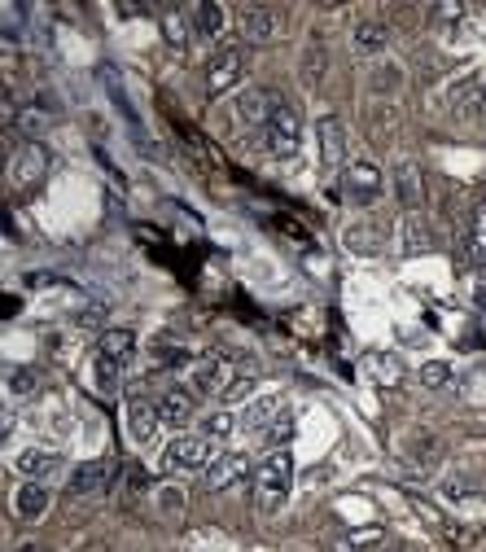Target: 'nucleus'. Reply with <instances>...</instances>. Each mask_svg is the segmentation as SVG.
Masks as SVG:
<instances>
[{
    "label": "nucleus",
    "instance_id": "1",
    "mask_svg": "<svg viewBox=\"0 0 486 552\" xmlns=\"http://www.w3.org/2000/svg\"><path fill=\"white\" fill-rule=\"evenodd\" d=\"M289 491H294V460L281 447V452H268L254 469V504L263 513H281L289 504Z\"/></svg>",
    "mask_w": 486,
    "mask_h": 552
},
{
    "label": "nucleus",
    "instance_id": "2",
    "mask_svg": "<svg viewBox=\"0 0 486 552\" xmlns=\"http://www.w3.org/2000/svg\"><path fill=\"white\" fill-rule=\"evenodd\" d=\"M246 66H250V57L241 44H228V49H219L211 62H206V71H202V88H206V97H224V92H233L241 79H246Z\"/></svg>",
    "mask_w": 486,
    "mask_h": 552
},
{
    "label": "nucleus",
    "instance_id": "3",
    "mask_svg": "<svg viewBox=\"0 0 486 552\" xmlns=\"http://www.w3.org/2000/svg\"><path fill=\"white\" fill-rule=\"evenodd\" d=\"M219 456L224 452L215 447V439H206V434H184V439H171L162 447V469H167V474L171 469H202L206 474Z\"/></svg>",
    "mask_w": 486,
    "mask_h": 552
},
{
    "label": "nucleus",
    "instance_id": "4",
    "mask_svg": "<svg viewBox=\"0 0 486 552\" xmlns=\"http://www.w3.org/2000/svg\"><path fill=\"white\" fill-rule=\"evenodd\" d=\"M298 145H303V114H298V106L281 101V110H276L268 119V128H263V149H268L272 158H294Z\"/></svg>",
    "mask_w": 486,
    "mask_h": 552
},
{
    "label": "nucleus",
    "instance_id": "5",
    "mask_svg": "<svg viewBox=\"0 0 486 552\" xmlns=\"http://www.w3.org/2000/svg\"><path fill=\"white\" fill-rule=\"evenodd\" d=\"M237 373H241V360H233V355H202V360H193V368H189V386L198 390V395L219 399Z\"/></svg>",
    "mask_w": 486,
    "mask_h": 552
},
{
    "label": "nucleus",
    "instance_id": "6",
    "mask_svg": "<svg viewBox=\"0 0 486 552\" xmlns=\"http://www.w3.org/2000/svg\"><path fill=\"white\" fill-rule=\"evenodd\" d=\"M381 189H386V180H381V167H373L368 158H355V163H346L342 171V193L351 206H373L381 202Z\"/></svg>",
    "mask_w": 486,
    "mask_h": 552
},
{
    "label": "nucleus",
    "instance_id": "7",
    "mask_svg": "<svg viewBox=\"0 0 486 552\" xmlns=\"http://www.w3.org/2000/svg\"><path fill=\"white\" fill-rule=\"evenodd\" d=\"M281 110V97H276L272 88H246L241 97L233 101V119L241 123V128H268V119Z\"/></svg>",
    "mask_w": 486,
    "mask_h": 552
},
{
    "label": "nucleus",
    "instance_id": "8",
    "mask_svg": "<svg viewBox=\"0 0 486 552\" xmlns=\"http://www.w3.org/2000/svg\"><path fill=\"white\" fill-rule=\"evenodd\" d=\"M158 425H162V417H158V408L149 404V399H141V395H127L123 399V430H127V439H132L136 447L154 443Z\"/></svg>",
    "mask_w": 486,
    "mask_h": 552
},
{
    "label": "nucleus",
    "instance_id": "9",
    "mask_svg": "<svg viewBox=\"0 0 486 552\" xmlns=\"http://www.w3.org/2000/svg\"><path fill=\"white\" fill-rule=\"evenodd\" d=\"M237 31L250 44H272L276 36H281V14L268 9V5H241L237 9Z\"/></svg>",
    "mask_w": 486,
    "mask_h": 552
},
{
    "label": "nucleus",
    "instance_id": "10",
    "mask_svg": "<svg viewBox=\"0 0 486 552\" xmlns=\"http://www.w3.org/2000/svg\"><path fill=\"white\" fill-rule=\"evenodd\" d=\"M44 176H49V154H44V145L27 141L9 163V180H14V189H36Z\"/></svg>",
    "mask_w": 486,
    "mask_h": 552
},
{
    "label": "nucleus",
    "instance_id": "11",
    "mask_svg": "<svg viewBox=\"0 0 486 552\" xmlns=\"http://www.w3.org/2000/svg\"><path fill=\"white\" fill-rule=\"evenodd\" d=\"M316 141H320V158L324 167H342L346 163V145H351V136H346V123L338 114H324L316 123Z\"/></svg>",
    "mask_w": 486,
    "mask_h": 552
},
{
    "label": "nucleus",
    "instance_id": "12",
    "mask_svg": "<svg viewBox=\"0 0 486 552\" xmlns=\"http://www.w3.org/2000/svg\"><path fill=\"white\" fill-rule=\"evenodd\" d=\"M18 474L27 478V482H44V487H49L53 478L66 474V460L57 456V452H40V447H27V452L18 456Z\"/></svg>",
    "mask_w": 486,
    "mask_h": 552
},
{
    "label": "nucleus",
    "instance_id": "13",
    "mask_svg": "<svg viewBox=\"0 0 486 552\" xmlns=\"http://www.w3.org/2000/svg\"><path fill=\"white\" fill-rule=\"evenodd\" d=\"M241 478H250V456L246 452H224L211 469H206V487L211 491H228V487H237Z\"/></svg>",
    "mask_w": 486,
    "mask_h": 552
},
{
    "label": "nucleus",
    "instance_id": "14",
    "mask_svg": "<svg viewBox=\"0 0 486 552\" xmlns=\"http://www.w3.org/2000/svg\"><path fill=\"white\" fill-rule=\"evenodd\" d=\"M154 408H158V417L162 425H171V430H184V425L193 421V395L189 390H162V395L154 399Z\"/></svg>",
    "mask_w": 486,
    "mask_h": 552
},
{
    "label": "nucleus",
    "instance_id": "15",
    "mask_svg": "<svg viewBox=\"0 0 486 552\" xmlns=\"http://www.w3.org/2000/svg\"><path fill=\"white\" fill-rule=\"evenodd\" d=\"M189 27H193L198 40H219L224 27H228V14L215 5V0H198V5L189 9Z\"/></svg>",
    "mask_w": 486,
    "mask_h": 552
},
{
    "label": "nucleus",
    "instance_id": "16",
    "mask_svg": "<svg viewBox=\"0 0 486 552\" xmlns=\"http://www.w3.org/2000/svg\"><path fill=\"white\" fill-rule=\"evenodd\" d=\"M460 255H465L469 268H486V206L469 215L465 224V241H460Z\"/></svg>",
    "mask_w": 486,
    "mask_h": 552
},
{
    "label": "nucleus",
    "instance_id": "17",
    "mask_svg": "<svg viewBox=\"0 0 486 552\" xmlns=\"http://www.w3.org/2000/svg\"><path fill=\"white\" fill-rule=\"evenodd\" d=\"M106 482H110L106 460H84V465L71 469V482H66V487H71V496H97Z\"/></svg>",
    "mask_w": 486,
    "mask_h": 552
},
{
    "label": "nucleus",
    "instance_id": "18",
    "mask_svg": "<svg viewBox=\"0 0 486 552\" xmlns=\"http://www.w3.org/2000/svg\"><path fill=\"white\" fill-rule=\"evenodd\" d=\"M14 513L22 522H40V517L49 513V487H44V482H22L14 496Z\"/></svg>",
    "mask_w": 486,
    "mask_h": 552
},
{
    "label": "nucleus",
    "instance_id": "19",
    "mask_svg": "<svg viewBox=\"0 0 486 552\" xmlns=\"http://www.w3.org/2000/svg\"><path fill=\"white\" fill-rule=\"evenodd\" d=\"M92 386H97L101 399H114L123 390V364L110 360V355H92Z\"/></svg>",
    "mask_w": 486,
    "mask_h": 552
},
{
    "label": "nucleus",
    "instance_id": "20",
    "mask_svg": "<svg viewBox=\"0 0 486 552\" xmlns=\"http://www.w3.org/2000/svg\"><path fill=\"white\" fill-rule=\"evenodd\" d=\"M40 386H44V373H40V368H31V364H9V368H5V390H9L14 399L40 395Z\"/></svg>",
    "mask_w": 486,
    "mask_h": 552
},
{
    "label": "nucleus",
    "instance_id": "21",
    "mask_svg": "<svg viewBox=\"0 0 486 552\" xmlns=\"http://www.w3.org/2000/svg\"><path fill=\"white\" fill-rule=\"evenodd\" d=\"M97 355H110V360L127 364V360L136 355V333H132V329H101Z\"/></svg>",
    "mask_w": 486,
    "mask_h": 552
},
{
    "label": "nucleus",
    "instance_id": "22",
    "mask_svg": "<svg viewBox=\"0 0 486 552\" xmlns=\"http://www.w3.org/2000/svg\"><path fill=\"white\" fill-rule=\"evenodd\" d=\"M386 44H390L386 22H360V27H355V53L377 57V53H386Z\"/></svg>",
    "mask_w": 486,
    "mask_h": 552
},
{
    "label": "nucleus",
    "instance_id": "23",
    "mask_svg": "<svg viewBox=\"0 0 486 552\" xmlns=\"http://www.w3.org/2000/svg\"><path fill=\"white\" fill-rule=\"evenodd\" d=\"M395 189H399L403 211H416V206H421V171H416L412 163H399L395 167Z\"/></svg>",
    "mask_w": 486,
    "mask_h": 552
},
{
    "label": "nucleus",
    "instance_id": "24",
    "mask_svg": "<svg viewBox=\"0 0 486 552\" xmlns=\"http://www.w3.org/2000/svg\"><path fill=\"white\" fill-rule=\"evenodd\" d=\"M281 399H259V404H250L246 412H241V430H254V434H263L268 425L281 417Z\"/></svg>",
    "mask_w": 486,
    "mask_h": 552
},
{
    "label": "nucleus",
    "instance_id": "25",
    "mask_svg": "<svg viewBox=\"0 0 486 552\" xmlns=\"http://www.w3.org/2000/svg\"><path fill=\"white\" fill-rule=\"evenodd\" d=\"M189 36H193L189 14H180V9H167V14H162V40H167L176 53H184V49H189Z\"/></svg>",
    "mask_w": 486,
    "mask_h": 552
},
{
    "label": "nucleus",
    "instance_id": "26",
    "mask_svg": "<svg viewBox=\"0 0 486 552\" xmlns=\"http://www.w3.org/2000/svg\"><path fill=\"white\" fill-rule=\"evenodd\" d=\"M254 386H259V373H254V364H246V368H241V373L233 377V382H228L224 395H219V404H228V408L241 404V399L254 395Z\"/></svg>",
    "mask_w": 486,
    "mask_h": 552
},
{
    "label": "nucleus",
    "instance_id": "27",
    "mask_svg": "<svg viewBox=\"0 0 486 552\" xmlns=\"http://www.w3.org/2000/svg\"><path fill=\"white\" fill-rule=\"evenodd\" d=\"M289 439H294V417H289V412H281V417H276V421L268 425V430L259 434V443L268 447V452H281V447H285Z\"/></svg>",
    "mask_w": 486,
    "mask_h": 552
},
{
    "label": "nucleus",
    "instance_id": "28",
    "mask_svg": "<svg viewBox=\"0 0 486 552\" xmlns=\"http://www.w3.org/2000/svg\"><path fill=\"white\" fill-rule=\"evenodd\" d=\"M473 491H482V474H465V469H460V474H451L443 482V496L447 500H469Z\"/></svg>",
    "mask_w": 486,
    "mask_h": 552
},
{
    "label": "nucleus",
    "instance_id": "29",
    "mask_svg": "<svg viewBox=\"0 0 486 552\" xmlns=\"http://www.w3.org/2000/svg\"><path fill=\"white\" fill-rule=\"evenodd\" d=\"M154 360H158V364H171V368H176V364H189V347L162 333V338L154 342Z\"/></svg>",
    "mask_w": 486,
    "mask_h": 552
},
{
    "label": "nucleus",
    "instance_id": "30",
    "mask_svg": "<svg viewBox=\"0 0 486 552\" xmlns=\"http://www.w3.org/2000/svg\"><path fill=\"white\" fill-rule=\"evenodd\" d=\"M416 250H430V228L421 220H403V255H416Z\"/></svg>",
    "mask_w": 486,
    "mask_h": 552
},
{
    "label": "nucleus",
    "instance_id": "31",
    "mask_svg": "<svg viewBox=\"0 0 486 552\" xmlns=\"http://www.w3.org/2000/svg\"><path fill=\"white\" fill-rule=\"evenodd\" d=\"M237 425H241V421H237L233 412L224 408V412H211V417L202 421V434H206V439H215V443H219V439H228V434H233Z\"/></svg>",
    "mask_w": 486,
    "mask_h": 552
},
{
    "label": "nucleus",
    "instance_id": "32",
    "mask_svg": "<svg viewBox=\"0 0 486 552\" xmlns=\"http://www.w3.org/2000/svg\"><path fill=\"white\" fill-rule=\"evenodd\" d=\"M368 373L377 377V382H386V386H395L399 377H403V368L395 355H368Z\"/></svg>",
    "mask_w": 486,
    "mask_h": 552
},
{
    "label": "nucleus",
    "instance_id": "33",
    "mask_svg": "<svg viewBox=\"0 0 486 552\" xmlns=\"http://www.w3.org/2000/svg\"><path fill=\"white\" fill-rule=\"evenodd\" d=\"M451 364H443V360H430V364H421V386H430V390H443V386H451Z\"/></svg>",
    "mask_w": 486,
    "mask_h": 552
},
{
    "label": "nucleus",
    "instance_id": "34",
    "mask_svg": "<svg viewBox=\"0 0 486 552\" xmlns=\"http://www.w3.org/2000/svg\"><path fill=\"white\" fill-rule=\"evenodd\" d=\"M75 325L79 329H101V325H106V303H88L84 312L75 316Z\"/></svg>",
    "mask_w": 486,
    "mask_h": 552
},
{
    "label": "nucleus",
    "instance_id": "35",
    "mask_svg": "<svg viewBox=\"0 0 486 552\" xmlns=\"http://www.w3.org/2000/svg\"><path fill=\"white\" fill-rule=\"evenodd\" d=\"M465 14H469V9L460 5V0H451V5H438V9H434V18H438V22H460Z\"/></svg>",
    "mask_w": 486,
    "mask_h": 552
},
{
    "label": "nucleus",
    "instance_id": "36",
    "mask_svg": "<svg viewBox=\"0 0 486 552\" xmlns=\"http://www.w3.org/2000/svg\"><path fill=\"white\" fill-rule=\"evenodd\" d=\"M22 281H27V290H44V285H62V276H53V272H27Z\"/></svg>",
    "mask_w": 486,
    "mask_h": 552
},
{
    "label": "nucleus",
    "instance_id": "37",
    "mask_svg": "<svg viewBox=\"0 0 486 552\" xmlns=\"http://www.w3.org/2000/svg\"><path fill=\"white\" fill-rule=\"evenodd\" d=\"M162 509H167V513H180V504H184V496H180V491L176 487H171V491H162Z\"/></svg>",
    "mask_w": 486,
    "mask_h": 552
},
{
    "label": "nucleus",
    "instance_id": "38",
    "mask_svg": "<svg viewBox=\"0 0 486 552\" xmlns=\"http://www.w3.org/2000/svg\"><path fill=\"white\" fill-rule=\"evenodd\" d=\"M381 552H421L416 544H390V548H381Z\"/></svg>",
    "mask_w": 486,
    "mask_h": 552
},
{
    "label": "nucleus",
    "instance_id": "39",
    "mask_svg": "<svg viewBox=\"0 0 486 552\" xmlns=\"http://www.w3.org/2000/svg\"><path fill=\"white\" fill-rule=\"evenodd\" d=\"M478 114H482V123H486V84L478 88Z\"/></svg>",
    "mask_w": 486,
    "mask_h": 552
},
{
    "label": "nucleus",
    "instance_id": "40",
    "mask_svg": "<svg viewBox=\"0 0 486 552\" xmlns=\"http://www.w3.org/2000/svg\"><path fill=\"white\" fill-rule=\"evenodd\" d=\"M18 552H36V548H18Z\"/></svg>",
    "mask_w": 486,
    "mask_h": 552
}]
</instances>
